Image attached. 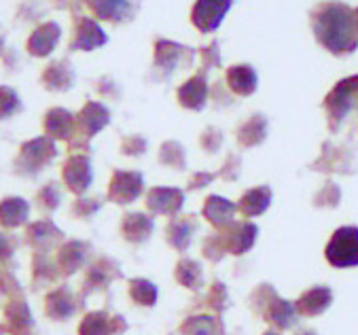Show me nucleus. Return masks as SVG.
Instances as JSON below:
<instances>
[{"mask_svg": "<svg viewBox=\"0 0 358 335\" xmlns=\"http://www.w3.org/2000/svg\"><path fill=\"white\" fill-rule=\"evenodd\" d=\"M312 30L316 41L335 55H345L358 49L354 11L337 0H329V3H322L314 9Z\"/></svg>", "mask_w": 358, "mask_h": 335, "instance_id": "1", "label": "nucleus"}, {"mask_svg": "<svg viewBox=\"0 0 358 335\" xmlns=\"http://www.w3.org/2000/svg\"><path fill=\"white\" fill-rule=\"evenodd\" d=\"M358 106V75L341 79L324 98V111L329 117V127L337 129L341 121Z\"/></svg>", "mask_w": 358, "mask_h": 335, "instance_id": "2", "label": "nucleus"}, {"mask_svg": "<svg viewBox=\"0 0 358 335\" xmlns=\"http://www.w3.org/2000/svg\"><path fill=\"white\" fill-rule=\"evenodd\" d=\"M324 257L335 267H356L358 265V227H339L324 250Z\"/></svg>", "mask_w": 358, "mask_h": 335, "instance_id": "3", "label": "nucleus"}, {"mask_svg": "<svg viewBox=\"0 0 358 335\" xmlns=\"http://www.w3.org/2000/svg\"><path fill=\"white\" fill-rule=\"evenodd\" d=\"M234 0H197L191 11V22L199 32H214L225 20Z\"/></svg>", "mask_w": 358, "mask_h": 335, "instance_id": "4", "label": "nucleus"}, {"mask_svg": "<svg viewBox=\"0 0 358 335\" xmlns=\"http://www.w3.org/2000/svg\"><path fill=\"white\" fill-rule=\"evenodd\" d=\"M142 193V174L140 172H123L117 170L110 187H108V195L110 199H115L117 204H129Z\"/></svg>", "mask_w": 358, "mask_h": 335, "instance_id": "5", "label": "nucleus"}, {"mask_svg": "<svg viewBox=\"0 0 358 335\" xmlns=\"http://www.w3.org/2000/svg\"><path fill=\"white\" fill-rule=\"evenodd\" d=\"M185 204V195L180 189L172 187H155L147 195V206L151 213H162V215H176Z\"/></svg>", "mask_w": 358, "mask_h": 335, "instance_id": "6", "label": "nucleus"}, {"mask_svg": "<svg viewBox=\"0 0 358 335\" xmlns=\"http://www.w3.org/2000/svg\"><path fill=\"white\" fill-rule=\"evenodd\" d=\"M225 238H223V250H229L234 255H242L252 248L257 240V225L252 223H238L225 227Z\"/></svg>", "mask_w": 358, "mask_h": 335, "instance_id": "7", "label": "nucleus"}, {"mask_svg": "<svg viewBox=\"0 0 358 335\" xmlns=\"http://www.w3.org/2000/svg\"><path fill=\"white\" fill-rule=\"evenodd\" d=\"M94 178V172H92V164L87 157H70L68 164L64 166V180L66 185L70 187V191H75V193H83L90 183Z\"/></svg>", "mask_w": 358, "mask_h": 335, "instance_id": "8", "label": "nucleus"}, {"mask_svg": "<svg viewBox=\"0 0 358 335\" xmlns=\"http://www.w3.org/2000/svg\"><path fill=\"white\" fill-rule=\"evenodd\" d=\"M90 9L106 22L129 20L136 11V0H87Z\"/></svg>", "mask_w": 358, "mask_h": 335, "instance_id": "9", "label": "nucleus"}, {"mask_svg": "<svg viewBox=\"0 0 358 335\" xmlns=\"http://www.w3.org/2000/svg\"><path fill=\"white\" fill-rule=\"evenodd\" d=\"M236 213H238V204L229 202L225 197H219V195H212L206 199V206H203V215L206 219L219 229H225L234 223L236 219Z\"/></svg>", "mask_w": 358, "mask_h": 335, "instance_id": "10", "label": "nucleus"}, {"mask_svg": "<svg viewBox=\"0 0 358 335\" xmlns=\"http://www.w3.org/2000/svg\"><path fill=\"white\" fill-rule=\"evenodd\" d=\"M77 127L85 134V136H96V134L110 121V113L100 102H87L79 117H75Z\"/></svg>", "mask_w": 358, "mask_h": 335, "instance_id": "11", "label": "nucleus"}, {"mask_svg": "<svg viewBox=\"0 0 358 335\" xmlns=\"http://www.w3.org/2000/svg\"><path fill=\"white\" fill-rule=\"evenodd\" d=\"M333 301V293L331 289L327 287H314L310 291H306L293 306H295V312L297 314H303V316H318L322 314Z\"/></svg>", "mask_w": 358, "mask_h": 335, "instance_id": "12", "label": "nucleus"}, {"mask_svg": "<svg viewBox=\"0 0 358 335\" xmlns=\"http://www.w3.org/2000/svg\"><path fill=\"white\" fill-rule=\"evenodd\" d=\"M108 36L106 32L94 22V20H81L77 30H75V38H73V49H81V51H92L98 49L102 45H106Z\"/></svg>", "mask_w": 358, "mask_h": 335, "instance_id": "13", "label": "nucleus"}, {"mask_svg": "<svg viewBox=\"0 0 358 335\" xmlns=\"http://www.w3.org/2000/svg\"><path fill=\"white\" fill-rule=\"evenodd\" d=\"M59 36H62V30H59L57 24H53V22L43 24L32 32V36L28 41V51L32 55H36V57H45L55 49Z\"/></svg>", "mask_w": 358, "mask_h": 335, "instance_id": "14", "label": "nucleus"}, {"mask_svg": "<svg viewBox=\"0 0 358 335\" xmlns=\"http://www.w3.org/2000/svg\"><path fill=\"white\" fill-rule=\"evenodd\" d=\"M206 100H208V83H206V77H203V75L191 77V79L178 90V102H180L185 108L201 111V108L206 106Z\"/></svg>", "mask_w": 358, "mask_h": 335, "instance_id": "15", "label": "nucleus"}, {"mask_svg": "<svg viewBox=\"0 0 358 335\" xmlns=\"http://www.w3.org/2000/svg\"><path fill=\"white\" fill-rule=\"evenodd\" d=\"M227 85L238 96H250V94L257 92L259 79H257V73H255L252 66L238 64V66H231V69L227 71Z\"/></svg>", "mask_w": 358, "mask_h": 335, "instance_id": "16", "label": "nucleus"}, {"mask_svg": "<svg viewBox=\"0 0 358 335\" xmlns=\"http://www.w3.org/2000/svg\"><path fill=\"white\" fill-rule=\"evenodd\" d=\"M45 127L53 138L68 141L77 129V121L75 115L68 113L66 108H51L45 117Z\"/></svg>", "mask_w": 358, "mask_h": 335, "instance_id": "17", "label": "nucleus"}, {"mask_svg": "<svg viewBox=\"0 0 358 335\" xmlns=\"http://www.w3.org/2000/svg\"><path fill=\"white\" fill-rule=\"evenodd\" d=\"M51 157H55V145L49 138H36L22 147V162L32 170L45 166Z\"/></svg>", "mask_w": 358, "mask_h": 335, "instance_id": "18", "label": "nucleus"}, {"mask_svg": "<svg viewBox=\"0 0 358 335\" xmlns=\"http://www.w3.org/2000/svg\"><path fill=\"white\" fill-rule=\"evenodd\" d=\"M271 204V191L269 187H255L250 191H246L238 204V211L244 217H259L263 215Z\"/></svg>", "mask_w": 358, "mask_h": 335, "instance_id": "19", "label": "nucleus"}, {"mask_svg": "<svg viewBox=\"0 0 358 335\" xmlns=\"http://www.w3.org/2000/svg\"><path fill=\"white\" fill-rule=\"evenodd\" d=\"M295 306L291 301H286V299H280L275 293H271V299L265 304V318L280 327V329H286V327H291L295 322Z\"/></svg>", "mask_w": 358, "mask_h": 335, "instance_id": "20", "label": "nucleus"}, {"mask_svg": "<svg viewBox=\"0 0 358 335\" xmlns=\"http://www.w3.org/2000/svg\"><path fill=\"white\" fill-rule=\"evenodd\" d=\"M182 55H191V49L187 47H180L172 41H157V47H155V62L159 69H166L168 73L174 71L176 66L180 64Z\"/></svg>", "mask_w": 358, "mask_h": 335, "instance_id": "21", "label": "nucleus"}, {"mask_svg": "<svg viewBox=\"0 0 358 335\" xmlns=\"http://www.w3.org/2000/svg\"><path fill=\"white\" fill-rule=\"evenodd\" d=\"M151 229H153V221L149 217H145L142 213L127 215L125 221H123V236L129 242H142V240H147L151 236Z\"/></svg>", "mask_w": 358, "mask_h": 335, "instance_id": "22", "label": "nucleus"}, {"mask_svg": "<svg viewBox=\"0 0 358 335\" xmlns=\"http://www.w3.org/2000/svg\"><path fill=\"white\" fill-rule=\"evenodd\" d=\"M267 136V121L261 115H255L252 119H248L240 131H238V141L244 147H257L259 143H263Z\"/></svg>", "mask_w": 358, "mask_h": 335, "instance_id": "23", "label": "nucleus"}, {"mask_svg": "<svg viewBox=\"0 0 358 335\" xmlns=\"http://www.w3.org/2000/svg\"><path fill=\"white\" fill-rule=\"evenodd\" d=\"M28 219V204L20 197H11V199H5L3 204H0V223L5 227H15V225H22L24 221Z\"/></svg>", "mask_w": 358, "mask_h": 335, "instance_id": "24", "label": "nucleus"}, {"mask_svg": "<svg viewBox=\"0 0 358 335\" xmlns=\"http://www.w3.org/2000/svg\"><path fill=\"white\" fill-rule=\"evenodd\" d=\"M43 81L49 90H68L73 85V71H70V66L66 62H62V64L55 62L45 71Z\"/></svg>", "mask_w": 358, "mask_h": 335, "instance_id": "25", "label": "nucleus"}, {"mask_svg": "<svg viewBox=\"0 0 358 335\" xmlns=\"http://www.w3.org/2000/svg\"><path fill=\"white\" fill-rule=\"evenodd\" d=\"M185 335H223L221 325L212 316H197L185 322L182 327Z\"/></svg>", "mask_w": 358, "mask_h": 335, "instance_id": "26", "label": "nucleus"}, {"mask_svg": "<svg viewBox=\"0 0 358 335\" xmlns=\"http://www.w3.org/2000/svg\"><path fill=\"white\" fill-rule=\"evenodd\" d=\"M108 333H113V325L104 312L90 314L81 325V335H108Z\"/></svg>", "mask_w": 358, "mask_h": 335, "instance_id": "27", "label": "nucleus"}, {"mask_svg": "<svg viewBox=\"0 0 358 335\" xmlns=\"http://www.w3.org/2000/svg\"><path fill=\"white\" fill-rule=\"evenodd\" d=\"M191 234H193V219H180V221H176V223L170 225L168 240H170L176 248H187Z\"/></svg>", "mask_w": 358, "mask_h": 335, "instance_id": "28", "label": "nucleus"}, {"mask_svg": "<svg viewBox=\"0 0 358 335\" xmlns=\"http://www.w3.org/2000/svg\"><path fill=\"white\" fill-rule=\"evenodd\" d=\"M176 276L182 285H187L191 289L199 287V283H201V270H199V265H195L193 261H182L176 267Z\"/></svg>", "mask_w": 358, "mask_h": 335, "instance_id": "29", "label": "nucleus"}, {"mask_svg": "<svg viewBox=\"0 0 358 335\" xmlns=\"http://www.w3.org/2000/svg\"><path fill=\"white\" fill-rule=\"evenodd\" d=\"M131 297L138 304H145V306H153L157 299V291L151 283L147 280H134L131 283Z\"/></svg>", "mask_w": 358, "mask_h": 335, "instance_id": "30", "label": "nucleus"}, {"mask_svg": "<svg viewBox=\"0 0 358 335\" xmlns=\"http://www.w3.org/2000/svg\"><path fill=\"white\" fill-rule=\"evenodd\" d=\"M20 108V98L11 87H0V119L11 117Z\"/></svg>", "mask_w": 358, "mask_h": 335, "instance_id": "31", "label": "nucleus"}, {"mask_svg": "<svg viewBox=\"0 0 358 335\" xmlns=\"http://www.w3.org/2000/svg\"><path fill=\"white\" fill-rule=\"evenodd\" d=\"M159 159L168 166H174V168H185V151L182 147H178L176 143H166L162 153H159Z\"/></svg>", "mask_w": 358, "mask_h": 335, "instance_id": "32", "label": "nucleus"}, {"mask_svg": "<svg viewBox=\"0 0 358 335\" xmlns=\"http://www.w3.org/2000/svg\"><path fill=\"white\" fill-rule=\"evenodd\" d=\"M147 149V143L142 141L140 136H131L123 143V153H129V155H138Z\"/></svg>", "mask_w": 358, "mask_h": 335, "instance_id": "33", "label": "nucleus"}, {"mask_svg": "<svg viewBox=\"0 0 358 335\" xmlns=\"http://www.w3.org/2000/svg\"><path fill=\"white\" fill-rule=\"evenodd\" d=\"M214 49H217V45H214V47H206V51H203V55H206V64H208V66H210V59H212V51H214ZM219 62H221V59H219V51H217V53H214V62H212V66H219Z\"/></svg>", "mask_w": 358, "mask_h": 335, "instance_id": "34", "label": "nucleus"}, {"mask_svg": "<svg viewBox=\"0 0 358 335\" xmlns=\"http://www.w3.org/2000/svg\"><path fill=\"white\" fill-rule=\"evenodd\" d=\"M299 335H316L314 331H303V333H299Z\"/></svg>", "mask_w": 358, "mask_h": 335, "instance_id": "35", "label": "nucleus"}, {"mask_svg": "<svg viewBox=\"0 0 358 335\" xmlns=\"http://www.w3.org/2000/svg\"><path fill=\"white\" fill-rule=\"evenodd\" d=\"M354 20H356V28H358V9L354 11Z\"/></svg>", "mask_w": 358, "mask_h": 335, "instance_id": "36", "label": "nucleus"}, {"mask_svg": "<svg viewBox=\"0 0 358 335\" xmlns=\"http://www.w3.org/2000/svg\"><path fill=\"white\" fill-rule=\"evenodd\" d=\"M265 335H278V333H271V331H269V333H265Z\"/></svg>", "mask_w": 358, "mask_h": 335, "instance_id": "37", "label": "nucleus"}]
</instances>
